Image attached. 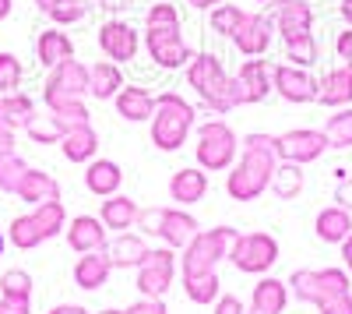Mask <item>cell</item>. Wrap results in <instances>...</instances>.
Masks as SVG:
<instances>
[{
    "mask_svg": "<svg viewBox=\"0 0 352 314\" xmlns=\"http://www.w3.org/2000/svg\"><path fill=\"white\" fill-rule=\"evenodd\" d=\"M275 166H278L275 134H264V131L243 134V152L229 166V177H226L229 198L232 202H257V198L268 191Z\"/></svg>",
    "mask_w": 352,
    "mask_h": 314,
    "instance_id": "obj_1",
    "label": "cell"
},
{
    "mask_svg": "<svg viewBox=\"0 0 352 314\" xmlns=\"http://www.w3.org/2000/svg\"><path fill=\"white\" fill-rule=\"evenodd\" d=\"M184 71H187V85L197 92L201 106L208 113L226 117L229 109H236V85H232V74L226 71L222 56H215V53H194V61Z\"/></svg>",
    "mask_w": 352,
    "mask_h": 314,
    "instance_id": "obj_2",
    "label": "cell"
},
{
    "mask_svg": "<svg viewBox=\"0 0 352 314\" xmlns=\"http://www.w3.org/2000/svg\"><path fill=\"white\" fill-rule=\"evenodd\" d=\"M197 124V106H190L180 92H162L155 96V113L148 121L152 145L159 152H180L187 145V134Z\"/></svg>",
    "mask_w": 352,
    "mask_h": 314,
    "instance_id": "obj_3",
    "label": "cell"
},
{
    "mask_svg": "<svg viewBox=\"0 0 352 314\" xmlns=\"http://www.w3.org/2000/svg\"><path fill=\"white\" fill-rule=\"evenodd\" d=\"M194 156L204 174H222L240 156V138L226 121H204L194 131Z\"/></svg>",
    "mask_w": 352,
    "mask_h": 314,
    "instance_id": "obj_4",
    "label": "cell"
},
{
    "mask_svg": "<svg viewBox=\"0 0 352 314\" xmlns=\"http://www.w3.org/2000/svg\"><path fill=\"white\" fill-rule=\"evenodd\" d=\"M236 240V230L232 226H215V230H197L194 240L184 247L180 254V272L187 275H208L219 272V262L229 258V247Z\"/></svg>",
    "mask_w": 352,
    "mask_h": 314,
    "instance_id": "obj_5",
    "label": "cell"
},
{
    "mask_svg": "<svg viewBox=\"0 0 352 314\" xmlns=\"http://www.w3.org/2000/svg\"><path fill=\"white\" fill-rule=\"evenodd\" d=\"M289 293L303 304L324 307L335 297L352 293V275L345 269H296L289 275Z\"/></svg>",
    "mask_w": 352,
    "mask_h": 314,
    "instance_id": "obj_6",
    "label": "cell"
},
{
    "mask_svg": "<svg viewBox=\"0 0 352 314\" xmlns=\"http://www.w3.org/2000/svg\"><path fill=\"white\" fill-rule=\"evenodd\" d=\"M141 46L159 71H184L194 61V46L184 39V28H144Z\"/></svg>",
    "mask_w": 352,
    "mask_h": 314,
    "instance_id": "obj_7",
    "label": "cell"
},
{
    "mask_svg": "<svg viewBox=\"0 0 352 314\" xmlns=\"http://www.w3.org/2000/svg\"><path fill=\"white\" fill-rule=\"evenodd\" d=\"M229 262L236 265V272L264 275L278 262V240L272 233H236L229 247Z\"/></svg>",
    "mask_w": 352,
    "mask_h": 314,
    "instance_id": "obj_8",
    "label": "cell"
},
{
    "mask_svg": "<svg viewBox=\"0 0 352 314\" xmlns=\"http://www.w3.org/2000/svg\"><path fill=\"white\" fill-rule=\"evenodd\" d=\"M173 275H176V251L173 247H148L144 262L138 265V293L141 297H152L162 300L173 286Z\"/></svg>",
    "mask_w": 352,
    "mask_h": 314,
    "instance_id": "obj_9",
    "label": "cell"
},
{
    "mask_svg": "<svg viewBox=\"0 0 352 314\" xmlns=\"http://www.w3.org/2000/svg\"><path fill=\"white\" fill-rule=\"evenodd\" d=\"M96 43H99V50H102L106 61H113V64H131V61H138L141 32H138L127 18H109V21L99 25Z\"/></svg>",
    "mask_w": 352,
    "mask_h": 314,
    "instance_id": "obj_10",
    "label": "cell"
},
{
    "mask_svg": "<svg viewBox=\"0 0 352 314\" xmlns=\"http://www.w3.org/2000/svg\"><path fill=\"white\" fill-rule=\"evenodd\" d=\"M275 152H278L282 163L307 166V163H317L328 152V138L317 127H292L285 134H275Z\"/></svg>",
    "mask_w": 352,
    "mask_h": 314,
    "instance_id": "obj_11",
    "label": "cell"
},
{
    "mask_svg": "<svg viewBox=\"0 0 352 314\" xmlns=\"http://www.w3.org/2000/svg\"><path fill=\"white\" fill-rule=\"evenodd\" d=\"M236 85V106H254L272 96V64L264 56H243L240 71L232 74Z\"/></svg>",
    "mask_w": 352,
    "mask_h": 314,
    "instance_id": "obj_12",
    "label": "cell"
},
{
    "mask_svg": "<svg viewBox=\"0 0 352 314\" xmlns=\"http://www.w3.org/2000/svg\"><path fill=\"white\" fill-rule=\"evenodd\" d=\"M272 89H275L285 103H292V106H307V103H317L320 78H314L307 67L275 64V67H272Z\"/></svg>",
    "mask_w": 352,
    "mask_h": 314,
    "instance_id": "obj_13",
    "label": "cell"
},
{
    "mask_svg": "<svg viewBox=\"0 0 352 314\" xmlns=\"http://www.w3.org/2000/svg\"><path fill=\"white\" fill-rule=\"evenodd\" d=\"M272 39H275V21L264 14V11H247L243 25L232 32V46H236L240 56H264L272 50Z\"/></svg>",
    "mask_w": 352,
    "mask_h": 314,
    "instance_id": "obj_14",
    "label": "cell"
},
{
    "mask_svg": "<svg viewBox=\"0 0 352 314\" xmlns=\"http://www.w3.org/2000/svg\"><path fill=\"white\" fill-rule=\"evenodd\" d=\"M272 21H275V36L282 43H292V39L314 32V8H310V0H282Z\"/></svg>",
    "mask_w": 352,
    "mask_h": 314,
    "instance_id": "obj_15",
    "label": "cell"
},
{
    "mask_svg": "<svg viewBox=\"0 0 352 314\" xmlns=\"http://www.w3.org/2000/svg\"><path fill=\"white\" fill-rule=\"evenodd\" d=\"M43 96H78V99H85L88 96V67L78 61V56H71V61H64V64H56L46 74Z\"/></svg>",
    "mask_w": 352,
    "mask_h": 314,
    "instance_id": "obj_16",
    "label": "cell"
},
{
    "mask_svg": "<svg viewBox=\"0 0 352 314\" xmlns=\"http://www.w3.org/2000/svg\"><path fill=\"white\" fill-rule=\"evenodd\" d=\"M64 237H67V247L78 251V254L106 251V244H109V230L102 226L99 216H74V219H67Z\"/></svg>",
    "mask_w": 352,
    "mask_h": 314,
    "instance_id": "obj_17",
    "label": "cell"
},
{
    "mask_svg": "<svg viewBox=\"0 0 352 314\" xmlns=\"http://www.w3.org/2000/svg\"><path fill=\"white\" fill-rule=\"evenodd\" d=\"M204 194H208V174H204L201 166H184V169H176V174L169 177V198L180 209L197 205Z\"/></svg>",
    "mask_w": 352,
    "mask_h": 314,
    "instance_id": "obj_18",
    "label": "cell"
},
{
    "mask_svg": "<svg viewBox=\"0 0 352 314\" xmlns=\"http://www.w3.org/2000/svg\"><path fill=\"white\" fill-rule=\"evenodd\" d=\"M201 230L197 226V219L187 212V209H162V222H159V240L166 244V247H173V251H184L190 240H194V233Z\"/></svg>",
    "mask_w": 352,
    "mask_h": 314,
    "instance_id": "obj_19",
    "label": "cell"
},
{
    "mask_svg": "<svg viewBox=\"0 0 352 314\" xmlns=\"http://www.w3.org/2000/svg\"><path fill=\"white\" fill-rule=\"evenodd\" d=\"M85 187L92 191L96 198H113V194H120L124 187V169L120 163H113V159H92V163H85Z\"/></svg>",
    "mask_w": 352,
    "mask_h": 314,
    "instance_id": "obj_20",
    "label": "cell"
},
{
    "mask_svg": "<svg viewBox=\"0 0 352 314\" xmlns=\"http://www.w3.org/2000/svg\"><path fill=\"white\" fill-rule=\"evenodd\" d=\"M71 56H74V43H71V36L64 32V28L50 25V28H43V32L36 36V61H39V67L53 71L56 64L71 61Z\"/></svg>",
    "mask_w": 352,
    "mask_h": 314,
    "instance_id": "obj_21",
    "label": "cell"
},
{
    "mask_svg": "<svg viewBox=\"0 0 352 314\" xmlns=\"http://www.w3.org/2000/svg\"><path fill=\"white\" fill-rule=\"evenodd\" d=\"M285 304H289V282L275 275H261L250 293L247 314H285Z\"/></svg>",
    "mask_w": 352,
    "mask_h": 314,
    "instance_id": "obj_22",
    "label": "cell"
},
{
    "mask_svg": "<svg viewBox=\"0 0 352 314\" xmlns=\"http://www.w3.org/2000/svg\"><path fill=\"white\" fill-rule=\"evenodd\" d=\"M317 103H320V106H328V109L352 106V64H335L324 78H320Z\"/></svg>",
    "mask_w": 352,
    "mask_h": 314,
    "instance_id": "obj_23",
    "label": "cell"
},
{
    "mask_svg": "<svg viewBox=\"0 0 352 314\" xmlns=\"http://www.w3.org/2000/svg\"><path fill=\"white\" fill-rule=\"evenodd\" d=\"M113 106H116V117H124L127 124H141V121H152L155 96L148 89H141V85H124V89L116 92Z\"/></svg>",
    "mask_w": 352,
    "mask_h": 314,
    "instance_id": "obj_24",
    "label": "cell"
},
{
    "mask_svg": "<svg viewBox=\"0 0 352 314\" xmlns=\"http://www.w3.org/2000/svg\"><path fill=\"white\" fill-rule=\"evenodd\" d=\"M144 254H148V244H144L141 233H116L109 244H106V258L113 269H138L144 262Z\"/></svg>",
    "mask_w": 352,
    "mask_h": 314,
    "instance_id": "obj_25",
    "label": "cell"
},
{
    "mask_svg": "<svg viewBox=\"0 0 352 314\" xmlns=\"http://www.w3.org/2000/svg\"><path fill=\"white\" fill-rule=\"evenodd\" d=\"M124 71L120 64H113V61H96L92 67H88V96L106 103V99H116V92L124 89Z\"/></svg>",
    "mask_w": 352,
    "mask_h": 314,
    "instance_id": "obj_26",
    "label": "cell"
},
{
    "mask_svg": "<svg viewBox=\"0 0 352 314\" xmlns=\"http://www.w3.org/2000/svg\"><path fill=\"white\" fill-rule=\"evenodd\" d=\"M60 152H64L67 163H92L99 156V134H96V127L92 124H81V127L64 131Z\"/></svg>",
    "mask_w": 352,
    "mask_h": 314,
    "instance_id": "obj_27",
    "label": "cell"
},
{
    "mask_svg": "<svg viewBox=\"0 0 352 314\" xmlns=\"http://www.w3.org/2000/svg\"><path fill=\"white\" fill-rule=\"evenodd\" d=\"M18 198L25 205H43V202H53V198H60V184H56L53 174H46V169H32L28 166V174L21 177L18 184Z\"/></svg>",
    "mask_w": 352,
    "mask_h": 314,
    "instance_id": "obj_28",
    "label": "cell"
},
{
    "mask_svg": "<svg viewBox=\"0 0 352 314\" xmlns=\"http://www.w3.org/2000/svg\"><path fill=\"white\" fill-rule=\"evenodd\" d=\"M314 233L320 244H342L352 233V212H345L342 205H328L320 209L314 219Z\"/></svg>",
    "mask_w": 352,
    "mask_h": 314,
    "instance_id": "obj_29",
    "label": "cell"
},
{
    "mask_svg": "<svg viewBox=\"0 0 352 314\" xmlns=\"http://www.w3.org/2000/svg\"><path fill=\"white\" fill-rule=\"evenodd\" d=\"M113 265L106 258V251H92V254H81V258L74 262V282L81 290H102L106 286V279H109Z\"/></svg>",
    "mask_w": 352,
    "mask_h": 314,
    "instance_id": "obj_30",
    "label": "cell"
},
{
    "mask_svg": "<svg viewBox=\"0 0 352 314\" xmlns=\"http://www.w3.org/2000/svg\"><path fill=\"white\" fill-rule=\"evenodd\" d=\"M43 103H46V109L53 113V121L60 124L64 131L92 124V113H88L85 99H78V96H43Z\"/></svg>",
    "mask_w": 352,
    "mask_h": 314,
    "instance_id": "obj_31",
    "label": "cell"
},
{
    "mask_svg": "<svg viewBox=\"0 0 352 314\" xmlns=\"http://www.w3.org/2000/svg\"><path fill=\"white\" fill-rule=\"evenodd\" d=\"M138 202H131L127 194H113V198H102V226L106 230H116V233H127L131 226L138 222Z\"/></svg>",
    "mask_w": 352,
    "mask_h": 314,
    "instance_id": "obj_32",
    "label": "cell"
},
{
    "mask_svg": "<svg viewBox=\"0 0 352 314\" xmlns=\"http://www.w3.org/2000/svg\"><path fill=\"white\" fill-rule=\"evenodd\" d=\"M36 113V103L28 92H0V127L8 131H21L28 124V117Z\"/></svg>",
    "mask_w": 352,
    "mask_h": 314,
    "instance_id": "obj_33",
    "label": "cell"
},
{
    "mask_svg": "<svg viewBox=\"0 0 352 314\" xmlns=\"http://www.w3.org/2000/svg\"><path fill=\"white\" fill-rule=\"evenodd\" d=\"M303 184H307L303 166L282 163V159H278V166H275V174H272V184H268V187H272L275 198H282V202H292V198L303 194Z\"/></svg>",
    "mask_w": 352,
    "mask_h": 314,
    "instance_id": "obj_34",
    "label": "cell"
},
{
    "mask_svg": "<svg viewBox=\"0 0 352 314\" xmlns=\"http://www.w3.org/2000/svg\"><path fill=\"white\" fill-rule=\"evenodd\" d=\"M92 11H96V0H53L46 18L56 28H71V25L88 21V14H92Z\"/></svg>",
    "mask_w": 352,
    "mask_h": 314,
    "instance_id": "obj_35",
    "label": "cell"
},
{
    "mask_svg": "<svg viewBox=\"0 0 352 314\" xmlns=\"http://www.w3.org/2000/svg\"><path fill=\"white\" fill-rule=\"evenodd\" d=\"M8 240H11L18 251H36L46 237H43V230H39L36 216H32V212H25V216H14V219H11V226H8Z\"/></svg>",
    "mask_w": 352,
    "mask_h": 314,
    "instance_id": "obj_36",
    "label": "cell"
},
{
    "mask_svg": "<svg viewBox=\"0 0 352 314\" xmlns=\"http://www.w3.org/2000/svg\"><path fill=\"white\" fill-rule=\"evenodd\" d=\"M32 216H36V222H39V230H43V237H46V240L60 237V233L67 230V209H64L60 198H53V202L36 205V209H32Z\"/></svg>",
    "mask_w": 352,
    "mask_h": 314,
    "instance_id": "obj_37",
    "label": "cell"
},
{
    "mask_svg": "<svg viewBox=\"0 0 352 314\" xmlns=\"http://www.w3.org/2000/svg\"><path fill=\"white\" fill-rule=\"evenodd\" d=\"M28 138L36 141V145H60V138H64V127L53 121V113L46 109V113H32V117H28V124L21 127Z\"/></svg>",
    "mask_w": 352,
    "mask_h": 314,
    "instance_id": "obj_38",
    "label": "cell"
},
{
    "mask_svg": "<svg viewBox=\"0 0 352 314\" xmlns=\"http://www.w3.org/2000/svg\"><path fill=\"white\" fill-rule=\"evenodd\" d=\"M320 131L328 138V149H352V106L335 109Z\"/></svg>",
    "mask_w": 352,
    "mask_h": 314,
    "instance_id": "obj_39",
    "label": "cell"
},
{
    "mask_svg": "<svg viewBox=\"0 0 352 314\" xmlns=\"http://www.w3.org/2000/svg\"><path fill=\"white\" fill-rule=\"evenodd\" d=\"M243 18H247V11L240 4H226V0H222L219 8L208 11V28L215 36H222V39H232V32L243 25Z\"/></svg>",
    "mask_w": 352,
    "mask_h": 314,
    "instance_id": "obj_40",
    "label": "cell"
},
{
    "mask_svg": "<svg viewBox=\"0 0 352 314\" xmlns=\"http://www.w3.org/2000/svg\"><path fill=\"white\" fill-rule=\"evenodd\" d=\"M219 290H222V282H219V272H208V275H187L184 279V293L190 304H215L219 300Z\"/></svg>",
    "mask_w": 352,
    "mask_h": 314,
    "instance_id": "obj_41",
    "label": "cell"
},
{
    "mask_svg": "<svg viewBox=\"0 0 352 314\" xmlns=\"http://www.w3.org/2000/svg\"><path fill=\"white\" fill-rule=\"evenodd\" d=\"M282 53H285V64L310 71V67L317 64V39H314V32L292 39V43H282Z\"/></svg>",
    "mask_w": 352,
    "mask_h": 314,
    "instance_id": "obj_42",
    "label": "cell"
},
{
    "mask_svg": "<svg viewBox=\"0 0 352 314\" xmlns=\"http://www.w3.org/2000/svg\"><path fill=\"white\" fill-rule=\"evenodd\" d=\"M25 174H28V163L18 152L4 156V159H0V191H4V194H18V184H21Z\"/></svg>",
    "mask_w": 352,
    "mask_h": 314,
    "instance_id": "obj_43",
    "label": "cell"
},
{
    "mask_svg": "<svg viewBox=\"0 0 352 314\" xmlns=\"http://www.w3.org/2000/svg\"><path fill=\"white\" fill-rule=\"evenodd\" d=\"M144 28H184L176 4H169V0H155V4L144 11Z\"/></svg>",
    "mask_w": 352,
    "mask_h": 314,
    "instance_id": "obj_44",
    "label": "cell"
},
{
    "mask_svg": "<svg viewBox=\"0 0 352 314\" xmlns=\"http://www.w3.org/2000/svg\"><path fill=\"white\" fill-rule=\"evenodd\" d=\"M25 81V67L14 53L0 50V92H18Z\"/></svg>",
    "mask_w": 352,
    "mask_h": 314,
    "instance_id": "obj_45",
    "label": "cell"
},
{
    "mask_svg": "<svg viewBox=\"0 0 352 314\" xmlns=\"http://www.w3.org/2000/svg\"><path fill=\"white\" fill-rule=\"evenodd\" d=\"M0 293L4 297H32V275L25 269H8L0 275Z\"/></svg>",
    "mask_w": 352,
    "mask_h": 314,
    "instance_id": "obj_46",
    "label": "cell"
},
{
    "mask_svg": "<svg viewBox=\"0 0 352 314\" xmlns=\"http://www.w3.org/2000/svg\"><path fill=\"white\" fill-rule=\"evenodd\" d=\"M159 222H162V209H141L134 226L141 233H148V237H159Z\"/></svg>",
    "mask_w": 352,
    "mask_h": 314,
    "instance_id": "obj_47",
    "label": "cell"
},
{
    "mask_svg": "<svg viewBox=\"0 0 352 314\" xmlns=\"http://www.w3.org/2000/svg\"><path fill=\"white\" fill-rule=\"evenodd\" d=\"M0 314H32V297H4L0 293Z\"/></svg>",
    "mask_w": 352,
    "mask_h": 314,
    "instance_id": "obj_48",
    "label": "cell"
},
{
    "mask_svg": "<svg viewBox=\"0 0 352 314\" xmlns=\"http://www.w3.org/2000/svg\"><path fill=\"white\" fill-rule=\"evenodd\" d=\"M124 314H169L162 300H152V297H141L138 304H131Z\"/></svg>",
    "mask_w": 352,
    "mask_h": 314,
    "instance_id": "obj_49",
    "label": "cell"
},
{
    "mask_svg": "<svg viewBox=\"0 0 352 314\" xmlns=\"http://www.w3.org/2000/svg\"><path fill=\"white\" fill-rule=\"evenodd\" d=\"M335 53H338L342 64H352V28H349V25L342 28L338 39H335Z\"/></svg>",
    "mask_w": 352,
    "mask_h": 314,
    "instance_id": "obj_50",
    "label": "cell"
},
{
    "mask_svg": "<svg viewBox=\"0 0 352 314\" xmlns=\"http://www.w3.org/2000/svg\"><path fill=\"white\" fill-rule=\"evenodd\" d=\"M335 205H342L345 212H352V177H338V187H335Z\"/></svg>",
    "mask_w": 352,
    "mask_h": 314,
    "instance_id": "obj_51",
    "label": "cell"
},
{
    "mask_svg": "<svg viewBox=\"0 0 352 314\" xmlns=\"http://www.w3.org/2000/svg\"><path fill=\"white\" fill-rule=\"evenodd\" d=\"M96 8H102L106 14H113V18H120L124 11H131L134 8V0H96Z\"/></svg>",
    "mask_w": 352,
    "mask_h": 314,
    "instance_id": "obj_52",
    "label": "cell"
},
{
    "mask_svg": "<svg viewBox=\"0 0 352 314\" xmlns=\"http://www.w3.org/2000/svg\"><path fill=\"white\" fill-rule=\"evenodd\" d=\"M215 314H247L240 297H219L215 300Z\"/></svg>",
    "mask_w": 352,
    "mask_h": 314,
    "instance_id": "obj_53",
    "label": "cell"
},
{
    "mask_svg": "<svg viewBox=\"0 0 352 314\" xmlns=\"http://www.w3.org/2000/svg\"><path fill=\"white\" fill-rule=\"evenodd\" d=\"M320 314H352V293H345V297H335L331 304H324V307H320Z\"/></svg>",
    "mask_w": 352,
    "mask_h": 314,
    "instance_id": "obj_54",
    "label": "cell"
},
{
    "mask_svg": "<svg viewBox=\"0 0 352 314\" xmlns=\"http://www.w3.org/2000/svg\"><path fill=\"white\" fill-rule=\"evenodd\" d=\"M14 145H18V141H14V131L0 127V159H4V156H11V152H18Z\"/></svg>",
    "mask_w": 352,
    "mask_h": 314,
    "instance_id": "obj_55",
    "label": "cell"
},
{
    "mask_svg": "<svg viewBox=\"0 0 352 314\" xmlns=\"http://www.w3.org/2000/svg\"><path fill=\"white\" fill-rule=\"evenodd\" d=\"M338 247H342V262H345V272L352 275V233H349V237H345Z\"/></svg>",
    "mask_w": 352,
    "mask_h": 314,
    "instance_id": "obj_56",
    "label": "cell"
},
{
    "mask_svg": "<svg viewBox=\"0 0 352 314\" xmlns=\"http://www.w3.org/2000/svg\"><path fill=\"white\" fill-rule=\"evenodd\" d=\"M46 314H88V307H81V304H56V307L46 311Z\"/></svg>",
    "mask_w": 352,
    "mask_h": 314,
    "instance_id": "obj_57",
    "label": "cell"
},
{
    "mask_svg": "<svg viewBox=\"0 0 352 314\" xmlns=\"http://www.w3.org/2000/svg\"><path fill=\"white\" fill-rule=\"evenodd\" d=\"M187 4L194 8V11H212V8H219L222 0H187Z\"/></svg>",
    "mask_w": 352,
    "mask_h": 314,
    "instance_id": "obj_58",
    "label": "cell"
},
{
    "mask_svg": "<svg viewBox=\"0 0 352 314\" xmlns=\"http://www.w3.org/2000/svg\"><path fill=\"white\" fill-rule=\"evenodd\" d=\"M338 14H342V21L352 28V0H342V4H338Z\"/></svg>",
    "mask_w": 352,
    "mask_h": 314,
    "instance_id": "obj_59",
    "label": "cell"
},
{
    "mask_svg": "<svg viewBox=\"0 0 352 314\" xmlns=\"http://www.w3.org/2000/svg\"><path fill=\"white\" fill-rule=\"evenodd\" d=\"M11 11H14V0H0V21H8Z\"/></svg>",
    "mask_w": 352,
    "mask_h": 314,
    "instance_id": "obj_60",
    "label": "cell"
},
{
    "mask_svg": "<svg viewBox=\"0 0 352 314\" xmlns=\"http://www.w3.org/2000/svg\"><path fill=\"white\" fill-rule=\"evenodd\" d=\"M32 4H36V11H43V14H46V11H50V4H53V0H32Z\"/></svg>",
    "mask_w": 352,
    "mask_h": 314,
    "instance_id": "obj_61",
    "label": "cell"
},
{
    "mask_svg": "<svg viewBox=\"0 0 352 314\" xmlns=\"http://www.w3.org/2000/svg\"><path fill=\"white\" fill-rule=\"evenodd\" d=\"M261 4H264V8H278V4H282V0H261Z\"/></svg>",
    "mask_w": 352,
    "mask_h": 314,
    "instance_id": "obj_62",
    "label": "cell"
},
{
    "mask_svg": "<svg viewBox=\"0 0 352 314\" xmlns=\"http://www.w3.org/2000/svg\"><path fill=\"white\" fill-rule=\"evenodd\" d=\"M4 244H8V240H4V230H0V258H4Z\"/></svg>",
    "mask_w": 352,
    "mask_h": 314,
    "instance_id": "obj_63",
    "label": "cell"
},
{
    "mask_svg": "<svg viewBox=\"0 0 352 314\" xmlns=\"http://www.w3.org/2000/svg\"><path fill=\"white\" fill-rule=\"evenodd\" d=\"M99 314H124V311H116V307H106V311H99Z\"/></svg>",
    "mask_w": 352,
    "mask_h": 314,
    "instance_id": "obj_64",
    "label": "cell"
}]
</instances>
